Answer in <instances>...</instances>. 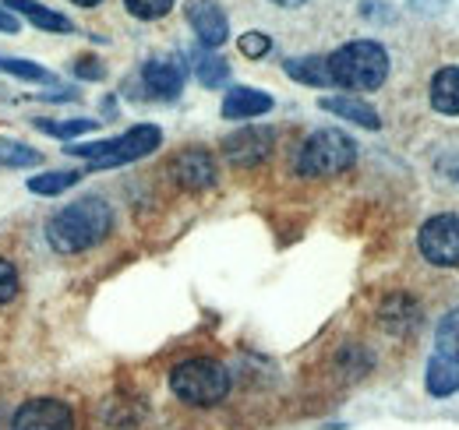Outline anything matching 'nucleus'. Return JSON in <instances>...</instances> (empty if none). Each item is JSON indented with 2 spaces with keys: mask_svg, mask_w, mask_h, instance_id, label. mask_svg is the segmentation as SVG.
I'll list each match as a JSON object with an SVG mask.
<instances>
[{
  "mask_svg": "<svg viewBox=\"0 0 459 430\" xmlns=\"http://www.w3.org/2000/svg\"><path fill=\"white\" fill-rule=\"evenodd\" d=\"M110 229H114V212L103 198H78L50 219L47 240L57 254H82L100 240H107Z\"/></svg>",
  "mask_w": 459,
  "mask_h": 430,
  "instance_id": "nucleus-1",
  "label": "nucleus"
},
{
  "mask_svg": "<svg viewBox=\"0 0 459 430\" xmlns=\"http://www.w3.org/2000/svg\"><path fill=\"white\" fill-rule=\"evenodd\" d=\"M325 60H329L333 85L350 89V92H371V89H378L389 78V54L375 39L346 43L333 56H325Z\"/></svg>",
  "mask_w": 459,
  "mask_h": 430,
  "instance_id": "nucleus-2",
  "label": "nucleus"
},
{
  "mask_svg": "<svg viewBox=\"0 0 459 430\" xmlns=\"http://www.w3.org/2000/svg\"><path fill=\"white\" fill-rule=\"evenodd\" d=\"M170 391L187 406H220L230 395V371L209 357L184 360L170 371Z\"/></svg>",
  "mask_w": 459,
  "mask_h": 430,
  "instance_id": "nucleus-3",
  "label": "nucleus"
},
{
  "mask_svg": "<svg viewBox=\"0 0 459 430\" xmlns=\"http://www.w3.org/2000/svg\"><path fill=\"white\" fill-rule=\"evenodd\" d=\"M163 145V131L156 124H138L131 131H124L120 138L110 142H96V145H67V156H82L89 159L92 169H110V166H124V162L145 159L149 152H156Z\"/></svg>",
  "mask_w": 459,
  "mask_h": 430,
  "instance_id": "nucleus-4",
  "label": "nucleus"
},
{
  "mask_svg": "<svg viewBox=\"0 0 459 430\" xmlns=\"http://www.w3.org/2000/svg\"><path fill=\"white\" fill-rule=\"evenodd\" d=\"M357 159V145L353 138L336 131V127H325V131H315L300 152H297V173L300 176H336V173H346Z\"/></svg>",
  "mask_w": 459,
  "mask_h": 430,
  "instance_id": "nucleus-5",
  "label": "nucleus"
},
{
  "mask_svg": "<svg viewBox=\"0 0 459 430\" xmlns=\"http://www.w3.org/2000/svg\"><path fill=\"white\" fill-rule=\"evenodd\" d=\"M417 247L435 269H459V215H431L420 226Z\"/></svg>",
  "mask_w": 459,
  "mask_h": 430,
  "instance_id": "nucleus-6",
  "label": "nucleus"
},
{
  "mask_svg": "<svg viewBox=\"0 0 459 430\" xmlns=\"http://www.w3.org/2000/svg\"><path fill=\"white\" fill-rule=\"evenodd\" d=\"M11 430H74V409L64 399H29L11 417Z\"/></svg>",
  "mask_w": 459,
  "mask_h": 430,
  "instance_id": "nucleus-7",
  "label": "nucleus"
},
{
  "mask_svg": "<svg viewBox=\"0 0 459 430\" xmlns=\"http://www.w3.org/2000/svg\"><path fill=\"white\" fill-rule=\"evenodd\" d=\"M273 145H276V131L262 127V124H251V127H240V131L230 134L223 142V152L233 166H258L262 159H269Z\"/></svg>",
  "mask_w": 459,
  "mask_h": 430,
  "instance_id": "nucleus-8",
  "label": "nucleus"
},
{
  "mask_svg": "<svg viewBox=\"0 0 459 430\" xmlns=\"http://www.w3.org/2000/svg\"><path fill=\"white\" fill-rule=\"evenodd\" d=\"M170 173H173V180H177L180 187H187V191H205V187H212L216 176H220L212 152H205V149H184V152L173 159Z\"/></svg>",
  "mask_w": 459,
  "mask_h": 430,
  "instance_id": "nucleus-9",
  "label": "nucleus"
},
{
  "mask_svg": "<svg viewBox=\"0 0 459 430\" xmlns=\"http://www.w3.org/2000/svg\"><path fill=\"white\" fill-rule=\"evenodd\" d=\"M187 22L195 29V36L202 39V47H223L230 36L227 14L216 0H187Z\"/></svg>",
  "mask_w": 459,
  "mask_h": 430,
  "instance_id": "nucleus-10",
  "label": "nucleus"
},
{
  "mask_svg": "<svg viewBox=\"0 0 459 430\" xmlns=\"http://www.w3.org/2000/svg\"><path fill=\"white\" fill-rule=\"evenodd\" d=\"M184 74H187L184 64L173 56H156L142 67V82L156 99H177L184 89Z\"/></svg>",
  "mask_w": 459,
  "mask_h": 430,
  "instance_id": "nucleus-11",
  "label": "nucleus"
},
{
  "mask_svg": "<svg viewBox=\"0 0 459 430\" xmlns=\"http://www.w3.org/2000/svg\"><path fill=\"white\" fill-rule=\"evenodd\" d=\"M269 109H273V96L262 92V89H247V85L230 89L227 99H223V116L227 120H255Z\"/></svg>",
  "mask_w": 459,
  "mask_h": 430,
  "instance_id": "nucleus-12",
  "label": "nucleus"
},
{
  "mask_svg": "<svg viewBox=\"0 0 459 430\" xmlns=\"http://www.w3.org/2000/svg\"><path fill=\"white\" fill-rule=\"evenodd\" d=\"M378 322H382L385 331H393V335H406V331H413L420 324V304L413 297H406V293H393L382 304Z\"/></svg>",
  "mask_w": 459,
  "mask_h": 430,
  "instance_id": "nucleus-13",
  "label": "nucleus"
},
{
  "mask_svg": "<svg viewBox=\"0 0 459 430\" xmlns=\"http://www.w3.org/2000/svg\"><path fill=\"white\" fill-rule=\"evenodd\" d=\"M4 11L29 18V22H32L36 29H43V32H71V29H74L71 18H64L60 11L43 7V4H36V0H4Z\"/></svg>",
  "mask_w": 459,
  "mask_h": 430,
  "instance_id": "nucleus-14",
  "label": "nucleus"
},
{
  "mask_svg": "<svg viewBox=\"0 0 459 430\" xmlns=\"http://www.w3.org/2000/svg\"><path fill=\"white\" fill-rule=\"evenodd\" d=\"M322 109H329V113H336L343 120H353V124H360L368 131H378L382 127L378 113L368 107L364 99H353V96H322Z\"/></svg>",
  "mask_w": 459,
  "mask_h": 430,
  "instance_id": "nucleus-15",
  "label": "nucleus"
},
{
  "mask_svg": "<svg viewBox=\"0 0 459 430\" xmlns=\"http://www.w3.org/2000/svg\"><path fill=\"white\" fill-rule=\"evenodd\" d=\"M424 384L435 399H449L459 391V364L456 360H446V357H431L428 360V374H424Z\"/></svg>",
  "mask_w": 459,
  "mask_h": 430,
  "instance_id": "nucleus-16",
  "label": "nucleus"
},
{
  "mask_svg": "<svg viewBox=\"0 0 459 430\" xmlns=\"http://www.w3.org/2000/svg\"><path fill=\"white\" fill-rule=\"evenodd\" d=\"M431 107L446 116H459V67H442L431 78Z\"/></svg>",
  "mask_w": 459,
  "mask_h": 430,
  "instance_id": "nucleus-17",
  "label": "nucleus"
},
{
  "mask_svg": "<svg viewBox=\"0 0 459 430\" xmlns=\"http://www.w3.org/2000/svg\"><path fill=\"white\" fill-rule=\"evenodd\" d=\"M287 74L293 82H304V85H315V89H325L333 85V74H329V60L325 56H290Z\"/></svg>",
  "mask_w": 459,
  "mask_h": 430,
  "instance_id": "nucleus-18",
  "label": "nucleus"
},
{
  "mask_svg": "<svg viewBox=\"0 0 459 430\" xmlns=\"http://www.w3.org/2000/svg\"><path fill=\"white\" fill-rule=\"evenodd\" d=\"M78 180H82V173H78V169H50V173L32 176V180H29V191H32V194L50 198V194H64V191H67V187H74Z\"/></svg>",
  "mask_w": 459,
  "mask_h": 430,
  "instance_id": "nucleus-19",
  "label": "nucleus"
},
{
  "mask_svg": "<svg viewBox=\"0 0 459 430\" xmlns=\"http://www.w3.org/2000/svg\"><path fill=\"white\" fill-rule=\"evenodd\" d=\"M195 74H198V82L205 89H216V85H223L230 78V64L223 56L209 54V50H198L195 54Z\"/></svg>",
  "mask_w": 459,
  "mask_h": 430,
  "instance_id": "nucleus-20",
  "label": "nucleus"
},
{
  "mask_svg": "<svg viewBox=\"0 0 459 430\" xmlns=\"http://www.w3.org/2000/svg\"><path fill=\"white\" fill-rule=\"evenodd\" d=\"M43 156L36 149H29L25 142H7L0 138V169H29V166H39Z\"/></svg>",
  "mask_w": 459,
  "mask_h": 430,
  "instance_id": "nucleus-21",
  "label": "nucleus"
},
{
  "mask_svg": "<svg viewBox=\"0 0 459 430\" xmlns=\"http://www.w3.org/2000/svg\"><path fill=\"white\" fill-rule=\"evenodd\" d=\"M36 127H39L43 134H54V138L71 142V138H78V134H85V131H96L100 120H92V116H74V120H36Z\"/></svg>",
  "mask_w": 459,
  "mask_h": 430,
  "instance_id": "nucleus-22",
  "label": "nucleus"
},
{
  "mask_svg": "<svg viewBox=\"0 0 459 430\" xmlns=\"http://www.w3.org/2000/svg\"><path fill=\"white\" fill-rule=\"evenodd\" d=\"M435 346H438V357L456 360V364H459V307H456V311H449V314L438 322Z\"/></svg>",
  "mask_w": 459,
  "mask_h": 430,
  "instance_id": "nucleus-23",
  "label": "nucleus"
},
{
  "mask_svg": "<svg viewBox=\"0 0 459 430\" xmlns=\"http://www.w3.org/2000/svg\"><path fill=\"white\" fill-rule=\"evenodd\" d=\"M0 71H7V74H14V78H25V82H57L43 64L18 60V56H0Z\"/></svg>",
  "mask_w": 459,
  "mask_h": 430,
  "instance_id": "nucleus-24",
  "label": "nucleus"
},
{
  "mask_svg": "<svg viewBox=\"0 0 459 430\" xmlns=\"http://www.w3.org/2000/svg\"><path fill=\"white\" fill-rule=\"evenodd\" d=\"M124 7H127L134 18H142V22H156V18L170 14L173 0H124Z\"/></svg>",
  "mask_w": 459,
  "mask_h": 430,
  "instance_id": "nucleus-25",
  "label": "nucleus"
},
{
  "mask_svg": "<svg viewBox=\"0 0 459 430\" xmlns=\"http://www.w3.org/2000/svg\"><path fill=\"white\" fill-rule=\"evenodd\" d=\"M18 286H22V279H18L14 265L0 258V307H4V304H11V300L18 297Z\"/></svg>",
  "mask_w": 459,
  "mask_h": 430,
  "instance_id": "nucleus-26",
  "label": "nucleus"
},
{
  "mask_svg": "<svg viewBox=\"0 0 459 430\" xmlns=\"http://www.w3.org/2000/svg\"><path fill=\"white\" fill-rule=\"evenodd\" d=\"M273 50V39L265 36V32H244L240 36V54L251 56V60H258V56H265Z\"/></svg>",
  "mask_w": 459,
  "mask_h": 430,
  "instance_id": "nucleus-27",
  "label": "nucleus"
},
{
  "mask_svg": "<svg viewBox=\"0 0 459 430\" xmlns=\"http://www.w3.org/2000/svg\"><path fill=\"white\" fill-rule=\"evenodd\" d=\"M74 74H78V78H85V82H100L107 71H103V64H100V60H92V56H82V60L74 64Z\"/></svg>",
  "mask_w": 459,
  "mask_h": 430,
  "instance_id": "nucleus-28",
  "label": "nucleus"
},
{
  "mask_svg": "<svg viewBox=\"0 0 459 430\" xmlns=\"http://www.w3.org/2000/svg\"><path fill=\"white\" fill-rule=\"evenodd\" d=\"M0 32H18V14L0 7Z\"/></svg>",
  "mask_w": 459,
  "mask_h": 430,
  "instance_id": "nucleus-29",
  "label": "nucleus"
},
{
  "mask_svg": "<svg viewBox=\"0 0 459 430\" xmlns=\"http://www.w3.org/2000/svg\"><path fill=\"white\" fill-rule=\"evenodd\" d=\"M273 4H280V7H300V4H307V0H273Z\"/></svg>",
  "mask_w": 459,
  "mask_h": 430,
  "instance_id": "nucleus-30",
  "label": "nucleus"
},
{
  "mask_svg": "<svg viewBox=\"0 0 459 430\" xmlns=\"http://www.w3.org/2000/svg\"><path fill=\"white\" fill-rule=\"evenodd\" d=\"M71 4H78V7H96V4H103V0H71Z\"/></svg>",
  "mask_w": 459,
  "mask_h": 430,
  "instance_id": "nucleus-31",
  "label": "nucleus"
}]
</instances>
